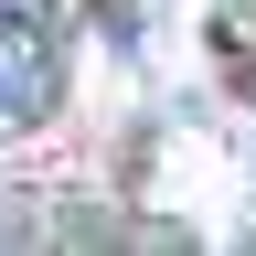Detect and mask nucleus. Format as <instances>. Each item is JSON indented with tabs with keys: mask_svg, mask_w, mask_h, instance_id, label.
Returning <instances> with one entry per match:
<instances>
[{
	"mask_svg": "<svg viewBox=\"0 0 256 256\" xmlns=\"http://www.w3.org/2000/svg\"><path fill=\"white\" fill-rule=\"evenodd\" d=\"M32 107H43V64L11 43V54H0V118H32Z\"/></svg>",
	"mask_w": 256,
	"mask_h": 256,
	"instance_id": "nucleus-1",
	"label": "nucleus"
}]
</instances>
